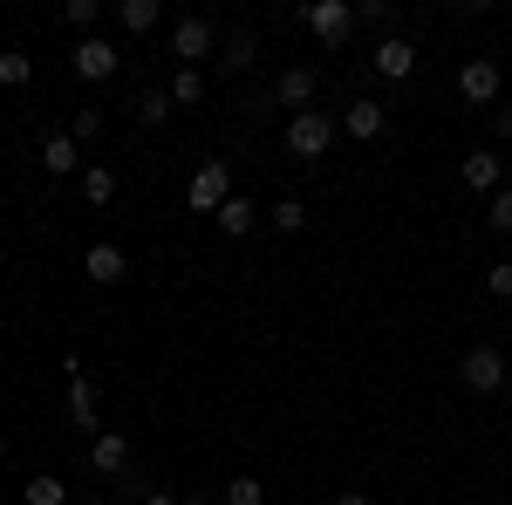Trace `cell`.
<instances>
[{
    "label": "cell",
    "mask_w": 512,
    "mask_h": 505,
    "mask_svg": "<svg viewBox=\"0 0 512 505\" xmlns=\"http://www.w3.org/2000/svg\"><path fill=\"white\" fill-rule=\"evenodd\" d=\"M226 505H267V485H260V478H246V471H239L233 485H226Z\"/></svg>",
    "instance_id": "obj_25"
},
{
    "label": "cell",
    "mask_w": 512,
    "mask_h": 505,
    "mask_svg": "<svg viewBox=\"0 0 512 505\" xmlns=\"http://www.w3.org/2000/svg\"><path fill=\"white\" fill-rule=\"evenodd\" d=\"M226 198H233V171H226L219 157H205V164L192 171V185H185V212H198V219H212V212H219Z\"/></svg>",
    "instance_id": "obj_1"
},
{
    "label": "cell",
    "mask_w": 512,
    "mask_h": 505,
    "mask_svg": "<svg viewBox=\"0 0 512 505\" xmlns=\"http://www.w3.org/2000/svg\"><path fill=\"white\" fill-rule=\"evenodd\" d=\"M82 198H89V205H110V198H117V171H110V164H89V171H82Z\"/></svg>",
    "instance_id": "obj_22"
},
{
    "label": "cell",
    "mask_w": 512,
    "mask_h": 505,
    "mask_svg": "<svg viewBox=\"0 0 512 505\" xmlns=\"http://www.w3.org/2000/svg\"><path fill=\"white\" fill-rule=\"evenodd\" d=\"M253 62H260V35H253V28H239V35L226 41V55H219V69L239 76V69H253Z\"/></svg>",
    "instance_id": "obj_18"
},
{
    "label": "cell",
    "mask_w": 512,
    "mask_h": 505,
    "mask_svg": "<svg viewBox=\"0 0 512 505\" xmlns=\"http://www.w3.org/2000/svg\"><path fill=\"white\" fill-rule=\"evenodd\" d=\"M458 96H465V103H499V62H492V55H472V62L458 69Z\"/></svg>",
    "instance_id": "obj_7"
},
{
    "label": "cell",
    "mask_w": 512,
    "mask_h": 505,
    "mask_svg": "<svg viewBox=\"0 0 512 505\" xmlns=\"http://www.w3.org/2000/svg\"><path fill=\"white\" fill-rule=\"evenodd\" d=\"M458 383L472 389V396H499V389H506V349H492V342L465 349V362H458Z\"/></svg>",
    "instance_id": "obj_2"
},
{
    "label": "cell",
    "mask_w": 512,
    "mask_h": 505,
    "mask_svg": "<svg viewBox=\"0 0 512 505\" xmlns=\"http://www.w3.org/2000/svg\"><path fill=\"white\" fill-rule=\"evenodd\" d=\"M355 21H369V28H390V7H383V0H362V7H355Z\"/></svg>",
    "instance_id": "obj_30"
},
{
    "label": "cell",
    "mask_w": 512,
    "mask_h": 505,
    "mask_svg": "<svg viewBox=\"0 0 512 505\" xmlns=\"http://www.w3.org/2000/svg\"><path fill=\"white\" fill-rule=\"evenodd\" d=\"M301 21L315 28L321 48H342L349 28H355V7H349V0H308V7H301Z\"/></svg>",
    "instance_id": "obj_4"
},
{
    "label": "cell",
    "mask_w": 512,
    "mask_h": 505,
    "mask_svg": "<svg viewBox=\"0 0 512 505\" xmlns=\"http://www.w3.org/2000/svg\"><path fill=\"white\" fill-rule=\"evenodd\" d=\"M21 499H28V505H69V485H62L55 471H41V478L21 485Z\"/></svg>",
    "instance_id": "obj_21"
},
{
    "label": "cell",
    "mask_w": 512,
    "mask_h": 505,
    "mask_svg": "<svg viewBox=\"0 0 512 505\" xmlns=\"http://www.w3.org/2000/svg\"><path fill=\"white\" fill-rule=\"evenodd\" d=\"M315 89H321V76L308 69V62H294V69H280V82H274V96L287 103V110H294V117H301V110L315 103Z\"/></svg>",
    "instance_id": "obj_11"
},
{
    "label": "cell",
    "mask_w": 512,
    "mask_h": 505,
    "mask_svg": "<svg viewBox=\"0 0 512 505\" xmlns=\"http://www.w3.org/2000/svg\"><path fill=\"white\" fill-rule=\"evenodd\" d=\"M0 458H7V437H0Z\"/></svg>",
    "instance_id": "obj_34"
},
{
    "label": "cell",
    "mask_w": 512,
    "mask_h": 505,
    "mask_svg": "<svg viewBox=\"0 0 512 505\" xmlns=\"http://www.w3.org/2000/svg\"><path fill=\"white\" fill-rule=\"evenodd\" d=\"M171 110H178V103H171V89H144V96H137V123H144V130L171 123Z\"/></svg>",
    "instance_id": "obj_20"
},
{
    "label": "cell",
    "mask_w": 512,
    "mask_h": 505,
    "mask_svg": "<svg viewBox=\"0 0 512 505\" xmlns=\"http://www.w3.org/2000/svg\"><path fill=\"white\" fill-rule=\"evenodd\" d=\"M485 226H492V233H512V192H492V205H485Z\"/></svg>",
    "instance_id": "obj_27"
},
{
    "label": "cell",
    "mask_w": 512,
    "mask_h": 505,
    "mask_svg": "<svg viewBox=\"0 0 512 505\" xmlns=\"http://www.w3.org/2000/svg\"><path fill=\"white\" fill-rule=\"evenodd\" d=\"M69 62H76V76L82 82H110L123 69V55H117V41H103V35H82L76 41V55H69Z\"/></svg>",
    "instance_id": "obj_5"
},
{
    "label": "cell",
    "mask_w": 512,
    "mask_h": 505,
    "mask_svg": "<svg viewBox=\"0 0 512 505\" xmlns=\"http://www.w3.org/2000/svg\"><path fill=\"white\" fill-rule=\"evenodd\" d=\"M499 171H506V164H499V151H472L465 164H458V178H465L472 192H499Z\"/></svg>",
    "instance_id": "obj_16"
},
{
    "label": "cell",
    "mask_w": 512,
    "mask_h": 505,
    "mask_svg": "<svg viewBox=\"0 0 512 505\" xmlns=\"http://www.w3.org/2000/svg\"><path fill=\"white\" fill-rule=\"evenodd\" d=\"M82 273H89L96 287H117L123 273H130V253H123V246H110V239H96V246L82 253Z\"/></svg>",
    "instance_id": "obj_10"
},
{
    "label": "cell",
    "mask_w": 512,
    "mask_h": 505,
    "mask_svg": "<svg viewBox=\"0 0 512 505\" xmlns=\"http://www.w3.org/2000/svg\"><path fill=\"white\" fill-rule=\"evenodd\" d=\"M76 164H82V144L69 137V130H55V137L41 144V171H48V178H69Z\"/></svg>",
    "instance_id": "obj_14"
},
{
    "label": "cell",
    "mask_w": 512,
    "mask_h": 505,
    "mask_svg": "<svg viewBox=\"0 0 512 505\" xmlns=\"http://www.w3.org/2000/svg\"><path fill=\"white\" fill-rule=\"evenodd\" d=\"M492 137H499V144H512V110H499V117H492Z\"/></svg>",
    "instance_id": "obj_31"
},
{
    "label": "cell",
    "mask_w": 512,
    "mask_h": 505,
    "mask_svg": "<svg viewBox=\"0 0 512 505\" xmlns=\"http://www.w3.org/2000/svg\"><path fill=\"white\" fill-rule=\"evenodd\" d=\"M335 505H369V499H362V492H335Z\"/></svg>",
    "instance_id": "obj_33"
},
{
    "label": "cell",
    "mask_w": 512,
    "mask_h": 505,
    "mask_svg": "<svg viewBox=\"0 0 512 505\" xmlns=\"http://www.w3.org/2000/svg\"><path fill=\"white\" fill-rule=\"evenodd\" d=\"M335 130H342V123L328 117V110H301V117H287V151L294 157H328Z\"/></svg>",
    "instance_id": "obj_3"
},
{
    "label": "cell",
    "mask_w": 512,
    "mask_h": 505,
    "mask_svg": "<svg viewBox=\"0 0 512 505\" xmlns=\"http://www.w3.org/2000/svg\"><path fill=\"white\" fill-rule=\"evenodd\" d=\"M158 21H164V7H158V0H123V7H117V28H123L130 41H137V35H151Z\"/></svg>",
    "instance_id": "obj_17"
},
{
    "label": "cell",
    "mask_w": 512,
    "mask_h": 505,
    "mask_svg": "<svg viewBox=\"0 0 512 505\" xmlns=\"http://www.w3.org/2000/svg\"><path fill=\"white\" fill-rule=\"evenodd\" d=\"M267 226H274V233H301V226H308V205H301V198H280L274 212H267Z\"/></svg>",
    "instance_id": "obj_23"
},
{
    "label": "cell",
    "mask_w": 512,
    "mask_h": 505,
    "mask_svg": "<svg viewBox=\"0 0 512 505\" xmlns=\"http://www.w3.org/2000/svg\"><path fill=\"white\" fill-rule=\"evenodd\" d=\"M89 465L103 471V478L130 471V437H123V430H96V437H89Z\"/></svg>",
    "instance_id": "obj_12"
},
{
    "label": "cell",
    "mask_w": 512,
    "mask_h": 505,
    "mask_svg": "<svg viewBox=\"0 0 512 505\" xmlns=\"http://www.w3.org/2000/svg\"><path fill=\"white\" fill-rule=\"evenodd\" d=\"M144 505H185L178 492H144Z\"/></svg>",
    "instance_id": "obj_32"
},
{
    "label": "cell",
    "mask_w": 512,
    "mask_h": 505,
    "mask_svg": "<svg viewBox=\"0 0 512 505\" xmlns=\"http://www.w3.org/2000/svg\"><path fill=\"white\" fill-rule=\"evenodd\" d=\"M212 226H219V233H226V239H246V233H253V226H260V205H253V198H246V192H233V198H226V205H219V212H212Z\"/></svg>",
    "instance_id": "obj_13"
},
{
    "label": "cell",
    "mask_w": 512,
    "mask_h": 505,
    "mask_svg": "<svg viewBox=\"0 0 512 505\" xmlns=\"http://www.w3.org/2000/svg\"><path fill=\"white\" fill-rule=\"evenodd\" d=\"M69 137H76V144L103 137V110H76V117H69Z\"/></svg>",
    "instance_id": "obj_28"
},
{
    "label": "cell",
    "mask_w": 512,
    "mask_h": 505,
    "mask_svg": "<svg viewBox=\"0 0 512 505\" xmlns=\"http://www.w3.org/2000/svg\"><path fill=\"white\" fill-rule=\"evenodd\" d=\"M369 62H376V76H383V82H410V76H417V48H410L403 35H383Z\"/></svg>",
    "instance_id": "obj_8"
},
{
    "label": "cell",
    "mask_w": 512,
    "mask_h": 505,
    "mask_svg": "<svg viewBox=\"0 0 512 505\" xmlns=\"http://www.w3.org/2000/svg\"><path fill=\"white\" fill-rule=\"evenodd\" d=\"M485 294H499V301H512V260H499V267H485Z\"/></svg>",
    "instance_id": "obj_29"
},
{
    "label": "cell",
    "mask_w": 512,
    "mask_h": 505,
    "mask_svg": "<svg viewBox=\"0 0 512 505\" xmlns=\"http://www.w3.org/2000/svg\"><path fill=\"white\" fill-rule=\"evenodd\" d=\"M506 430H512V410H506Z\"/></svg>",
    "instance_id": "obj_35"
},
{
    "label": "cell",
    "mask_w": 512,
    "mask_h": 505,
    "mask_svg": "<svg viewBox=\"0 0 512 505\" xmlns=\"http://www.w3.org/2000/svg\"><path fill=\"white\" fill-rule=\"evenodd\" d=\"M0 55H7V48H0Z\"/></svg>",
    "instance_id": "obj_36"
},
{
    "label": "cell",
    "mask_w": 512,
    "mask_h": 505,
    "mask_svg": "<svg viewBox=\"0 0 512 505\" xmlns=\"http://www.w3.org/2000/svg\"><path fill=\"white\" fill-rule=\"evenodd\" d=\"M383 103H376V96H362V103H349V117H342V130H349L355 144H369V137H383Z\"/></svg>",
    "instance_id": "obj_15"
},
{
    "label": "cell",
    "mask_w": 512,
    "mask_h": 505,
    "mask_svg": "<svg viewBox=\"0 0 512 505\" xmlns=\"http://www.w3.org/2000/svg\"><path fill=\"white\" fill-rule=\"evenodd\" d=\"M164 89H171V103H178V110H198V103H205V76H198V69H171Z\"/></svg>",
    "instance_id": "obj_19"
},
{
    "label": "cell",
    "mask_w": 512,
    "mask_h": 505,
    "mask_svg": "<svg viewBox=\"0 0 512 505\" xmlns=\"http://www.w3.org/2000/svg\"><path fill=\"white\" fill-rule=\"evenodd\" d=\"M171 55H178V69H198V62L212 55V21H198V14H185V21L171 28Z\"/></svg>",
    "instance_id": "obj_6"
},
{
    "label": "cell",
    "mask_w": 512,
    "mask_h": 505,
    "mask_svg": "<svg viewBox=\"0 0 512 505\" xmlns=\"http://www.w3.org/2000/svg\"><path fill=\"white\" fill-rule=\"evenodd\" d=\"M62 369H69V424L76 430H89V437H96V383H89V376H82L76 369V355H69V362H62Z\"/></svg>",
    "instance_id": "obj_9"
},
{
    "label": "cell",
    "mask_w": 512,
    "mask_h": 505,
    "mask_svg": "<svg viewBox=\"0 0 512 505\" xmlns=\"http://www.w3.org/2000/svg\"><path fill=\"white\" fill-rule=\"evenodd\" d=\"M62 28L89 35V28H96V0H69V7H62Z\"/></svg>",
    "instance_id": "obj_26"
},
{
    "label": "cell",
    "mask_w": 512,
    "mask_h": 505,
    "mask_svg": "<svg viewBox=\"0 0 512 505\" xmlns=\"http://www.w3.org/2000/svg\"><path fill=\"white\" fill-rule=\"evenodd\" d=\"M28 76H35V62H28L21 48H7V55H0V89H21Z\"/></svg>",
    "instance_id": "obj_24"
}]
</instances>
